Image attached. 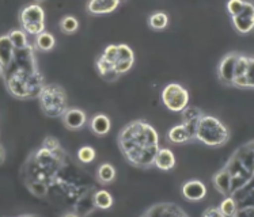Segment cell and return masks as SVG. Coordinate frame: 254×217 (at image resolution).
Returning <instances> with one entry per match:
<instances>
[{
    "mask_svg": "<svg viewBox=\"0 0 254 217\" xmlns=\"http://www.w3.org/2000/svg\"><path fill=\"white\" fill-rule=\"evenodd\" d=\"M120 152L128 164L140 170L155 167V158L161 150L159 135L144 119H133L124 125L117 136Z\"/></svg>",
    "mask_w": 254,
    "mask_h": 217,
    "instance_id": "cell-1",
    "label": "cell"
},
{
    "mask_svg": "<svg viewBox=\"0 0 254 217\" xmlns=\"http://www.w3.org/2000/svg\"><path fill=\"white\" fill-rule=\"evenodd\" d=\"M1 78L10 95L16 99L38 98L45 87V80L37 64L36 48L29 44L23 49H15L14 60Z\"/></svg>",
    "mask_w": 254,
    "mask_h": 217,
    "instance_id": "cell-2",
    "label": "cell"
},
{
    "mask_svg": "<svg viewBox=\"0 0 254 217\" xmlns=\"http://www.w3.org/2000/svg\"><path fill=\"white\" fill-rule=\"evenodd\" d=\"M230 136V129L224 122L213 115L204 114L194 132V141H198L200 144L207 145L209 148H220L227 144Z\"/></svg>",
    "mask_w": 254,
    "mask_h": 217,
    "instance_id": "cell-3",
    "label": "cell"
},
{
    "mask_svg": "<svg viewBox=\"0 0 254 217\" xmlns=\"http://www.w3.org/2000/svg\"><path fill=\"white\" fill-rule=\"evenodd\" d=\"M41 111L49 118H62L68 108V99L65 90L60 84H45L38 95Z\"/></svg>",
    "mask_w": 254,
    "mask_h": 217,
    "instance_id": "cell-4",
    "label": "cell"
},
{
    "mask_svg": "<svg viewBox=\"0 0 254 217\" xmlns=\"http://www.w3.org/2000/svg\"><path fill=\"white\" fill-rule=\"evenodd\" d=\"M19 25L26 34L37 37L45 31V11L40 3H29L19 10Z\"/></svg>",
    "mask_w": 254,
    "mask_h": 217,
    "instance_id": "cell-5",
    "label": "cell"
},
{
    "mask_svg": "<svg viewBox=\"0 0 254 217\" xmlns=\"http://www.w3.org/2000/svg\"><path fill=\"white\" fill-rule=\"evenodd\" d=\"M163 106L173 113L181 114L189 106V91L180 83H169L161 93Z\"/></svg>",
    "mask_w": 254,
    "mask_h": 217,
    "instance_id": "cell-6",
    "label": "cell"
},
{
    "mask_svg": "<svg viewBox=\"0 0 254 217\" xmlns=\"http://www.w3.org/2000/svg\"><path fill=\"white\" fill-rule=\"evenodd\" d=\"M231 25L238 31L239 34L246 36L250 31L254 30V3L253 1H245L244 10L238 15L231 18Z\"/></svg>",
    "mask_w": 254,
    "mask_h": 217,
    "instance_id": "cell-7",
    "label": "cell"
},
{
    "mask_svg": "<svg viewBox=\"0 0 254 217\" xmlns=\"http://www.w3.org/2000/svg\"><path fill=\"white\" fill-rule=\"evenodd\" d=\"M238 52H228L226 53L218 64V79L219 82L231 87L233 86L234 72H235V64L238 60Z\"/></svg>",
    "mask_w": 254,
    "mask_h": 217,
    "instance_id": "cell-8",
    "label": "cell"
},
{
    "mask_svg": "<svg viewBox=\"0 0 254 217\" xmlns=\"http://www.w3.org/2000/svg\"><path fill=\"white\" fill-rule=\"evenodd\" d=\"M208 189L200 179H189L181 186V196L189 202H200L207 197Z\"/></svg>",
    "mask_w": 254,
    "mask_h": 217,
    "instance_id": "cell-9",
    "label": "cell"
},
{
    "mask_svg": "<svg viewBox=\"0 0 254 217\" xmlns=\"http://www.w3.org/2000/svg\"><path fill=\"white\" fill-rule=\"evenodd\" d=\"M87 114L79 108H69L62 117L63 125L68 130H80L87 124Z\"/></svg>",
    "mask_w": 254,
    "mask_h": 217,
    "instance_id": "cell-10",
    "label": "cell"
},
{
    "mask_svg": "<svg viewBox=\"0 0 254 217\" xmlns=\"http://www.w3.org/2000/svg\"><path fill=\"white\" fill-rule=\"evenodd\" d=\"M121 4L120 0H90L86 4V10L90 15L101 16L112 14Z\"/></svg>",
    "mask_w": 254,
    "mask_h": 217,
    "instance_id": "cell-11",
    "label": "cell"
},
{
    "mask_svg": "<svg viewBox=\"0 0 254 217\" xmlns=\"http://www.w3.org/2000/svg\"><path fill=\"white\" fill-rule=\"evenodd\" d=\"M166 139L171 144H188L190 141H194L192 132L188 129L184 124H178L171 126L170 129L167 130Z\"/></svg>",
    "mask_w": 254,
    "mask_h": 217,
    "instance_id": "cell-12",
    "label": "cell"
},
{
    "mask_svg": "<svg viewBox=\"0 0 254 217\" xmlns=\"http://www.w3.org/2000/svg\"><path fill=\"white\" fill-rule=\"evenodd\" d=\"M88 128L93 132L94 135L98 137H104L110 132L112 129V121L110 118L104 113L94 114L91 118L88 119Z\"/></svg>",
    "mask_w": 254,
    "mask_h": 217,
    "instance_id": "cell-13",
    "label": "cell"
},
{
    "mask_svg": "<svg viewBox=\"0 0 254 217\" xmlns=\"http://www.w3.org/2000/svg\"><path fill=\"white\" fill-rule=\"evenodd\" d=\"M15 48L11 42L10 37L5 33L0 37V64H1V72H4L7 68L10 67L11 62L14 60Z\"/></svg>",
    "mask_w": 254,
    "mask_h": 217,
    "instance_id": "cell-14",
    "label": "cell"
},
{
    "mask_svg": "<svg viewBox=\"0 0 254 217\" xmlns=\"http://www.w3.org/2000/svg\"><path fill=\"white\" fill-rule=\"evenodd\" d=\"M204 114L205 113L202 111L201 108H196V106H188L181 113V124L185 125L188 129L192 132L193 137H194V132H196V128H197L198 121Z\"/></svg>",
    "mask_w": 254,
    "mask_h": 217,
    "instance_id": "cell-15",
    "label": "cell"
},
{
    "mask_svg": "<svg viewBox=\"0 0 254 217\" xmlns=\"http://www.w3.org/2000/svg\"><path fill=\"white\" fill-rule=\"evenodd\" d=\"M177 164L174 152L170 148H161L155 158V167L161 171H171Z\"/></svg>",
    "mask_w": 254,
    "mask_h": 217,
    "instance_id": "cell-16",
    "label": "cell"
},
{
    "mask_svg": "<svg viewBox=\"0 0 254 217\" xmlns=\"http://www.w3.org/2000/svg\"><path fill=\"white\" fill-rule=\"evenodd\" d=\"M116 176H117V171L112 163L109 162H104L98 165L97 168V181L99 185L102 186H108L110 183H113L116 181Z\"/></svg>",
    "mask_w": 254,
    "mask_h": 217,
    "instance_id": "cell-17",
    "label": "cell"
},
{
    "mask_svg": "<svg viewBox=\"0 0 254 217\" xmlns=\"http://www.w3.org/2000/svg\"><path fill=\"white\" fill-rule=\"evenodd\" d=\"M95 68L98 71L99 76L106 80V82H116L117 79L120 78V75L116 72V68H114V64L106 61L104 57L99 56L97 60H95Z\"/></svg>",
    "mask_w": 254,
    "mask_h": 217,
    "instance_id": "cell-18",
    "label": "cell"
},
{
    "mask_svg": "<svg viewBox=\"0 0 254 217\" xmlns=\"http://www.w3.org/2000/svg\"><path fill=\"white\" fill-rule=\"evenodd\" d=\"M114 198L110 194L109 191L105 189H99L95 190L93 194V207L95 209H101V211H108L113 207Z\"/></svg>",
    "mask_w": 254,
    "mask_h": 217,
    "instance_id": "cell-19",
    "label": "cell"
},
{
    "mask_svg": "<svg viewBox=\"0 0 254 217\" xmlns=\"http://www.w3.org/2000/svg\"><path fill=\"white\" fill-rule=\"evenodd\" d=\"M33 45L36 48V51H40V52H51L53 48L56 47V38H55L52 33L44 31L41 34L34 37Z\"/></svg>",
    "mask_w": 254,
    "mask_h": 217,
    "instance_id": "cell-20",
    "label": "cell"
},
{
    "mask_svg": "<svg viewBox=\"0 0 254 217\" xmlns=\"http://www.w3.org/2000/svg\"><path fill=\"white\" fill-rule=\"evenodd\" d=\"M233 87L241 90H254V57H249V64L244 78L238 79L233 83Z\"/></svg>",
    "mask_w": 254,
    "mask_h": 217,
    "instance_id": "cell-21",
    "label": "cell"
},
{
    "mask_svg": "<svg viewBox=\"0 0 254 217\" xmlns=\"http://www.w3.org/2000/svg\"><path fill=\"white\" fill-rule=\"evenodd\" d=\"M148 26L152 29V30L155 31H161V30H165L167 26H169V15H167L165 11H154L152 14H150L148 16Z\"/></svg>",
    "mask_w": 254,
    "mask_h": 217,
    "instance_id": "cell-22",
    "label": "cell"
},
{
    "mask_svg": "<svg viewBox=\"0 0 254 217\" xmlns=\"http://www.w3.org/2000/svg\"><path fill=\"white\" fill-rule=\"evenodd\" d=\"M59 29L63 34H75L79 29V19L73 15H64L59 21Z\"/></svg>",
    "mask_w": 254,
    "mask_h": 217,
    "instance_id": "cell-23",
    "label": "cell"
},
{
    "mask_svg": "<svg viewBox=\"0 0 254 217\" xmlns=\"http://www.w3.org/2000/svg\"><path fill=\"white\" fill-rule=\"evenodd\" d=\"M219 208H220V211H222V213L226 217H237L239 212L238 201L233 196H228L223 198V201L220 202Z\"/></svg>",
    "mask_w": 254,
    "mask_h": 217,
    "instance_id": "cell-24",
    "label": "cell"
},
{
    "mask_svg": "<svg viewBox=\"0 0 254 217\" xmlns=\"http://www.w3.org/2000/svg\"><path fill=\"white\" fill-rule=\"evenodd\" d=\"M7 34L10 37L11 42H12V45H14L15 49H23V48H26L30 44L29 40H27V34L22 29H12Z\"/></svg>",
    "mask_w": 254,
    "mask_h": 217,
    "instance_id": "cell-25",
    "label": "cell"
},
{
    "mask_svg": "<svg viewBox=\"0 0 254 217\" xmlns=\"http://www.w3.org/2000/svg\"><path fill=\"white\" fill-rule=\"evenodd\" d=\"M95 158H97V151L91 145H83L76 152V159H78L79 163H83V164L93 163Z\"/></svg>",
    "mask_w": 254,
    "mask_h": 217,
    "instance_id": "cell-26",
    "label": "cell"
},
{
    "mask_svg": "<svg viewBox=\"0 0 254 217\" xmlns=\"http://www.w3.org/2000/svg\"><path fill=\"white\" fill-rule=\"evenodd\" d=\"M99 56H102L106 61L116 64L117 57H119V44H109L108 47H105L104 52L101 53Z\"/></svg>",
    "mask_w": 254,
    "mask_h": 217,
    "instance_id": "cell-27",
    "label": "cell"
},
{
    "mask_svg": "<svg viewBox=\"0 0 254 217\" xmlns=\"http://www.w3.org/2000/svg\"><path fill=\"white\" fill-rule=\"evenodd\" d=\"M245 7V1L242 0H231V1H228L227 4H226V10L230 14V16L233 18V16L238 15L241 11L244 10Z\"/></svg>",
    "mask_w": 254,
    "mask_h": 217,
    "instance_id": "cell-28",
    "label": "cell"
},
{
    "mask_svg": "<svg viewBox=\"0 0 254 217\" xmlns=\"http://www.w3.org/2000/svg\"><path fill=\"white\" fill-rule=\"evenodd\" d=\"M201 217H226L219 207H208L201 213Z\"/></svg>",
    "mask_w": 254,
    "mask_h": 217,
    "instance_id": "cell-29",
    "label": "cell"
},
{
    "mask_svg": "<svg viewBox=\"0 0 254 217\" xmlns=\"http://www.w3.org/2000/svg\"><path fill=\"white\" fill-rule=\"evenodd\" d=\"M62 217H82L78 212H73V211H68V212L63 213Z\"/></svg>",
    "mask_w": 254,
    "mask_h": 217,
    "instance_id": "cell-30",
    "label": "cell"
},
{
    "mask_svg": "<svg viewBox=\"0 0 254 217\" xmlns=\"http://www.w3.org/2000/svg\"><path fill=\"white\" fill-rule=\"evenodd\" d=\"M4 161H5V150H4V145L1 144V164H3V163H4Z\"/></svg>",
    "mask_w": 254,
    "mask_h": 217,
    "instance_id": "cell-31",
    "label": "cell"
},
{
    "mask_svg": "<svg viewBox=\"0 0 254 217\" xmlns=\"http://www.w3.org/2000/svg\"><path fill=\"white\" fill-rule=\"evenodd\" d=\"M16 217H37L34 215H22V216H16Z\"/></svg>",
    "mask_w": 254,
    "mask_h": 217,
    "instance_id": "cell-32",
    "label": "cell"
}]
</instances>
